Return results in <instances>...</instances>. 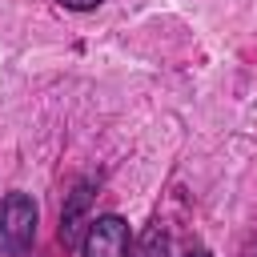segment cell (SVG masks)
Here are the masks:
<instances>
[{"instance_id":"1","label":"cell","mask_w":257,"mask_h":257,"mask_svg":"<svg viewBox=\"0 0 257 257\" xmlns=\"http://www.w3.org/2000/svg\"><path fill=\"white\" fill-rule=\"evenodd\" d=\"M32 241H36V201L28 193L12 189L0 201V249L20 257L32 249Z\"/></svg>"},{"instance_id":"6","label":"cell","mask_w":257,"mask_h":257,"mask_svg":"<svg viewBox=\"0 0 257 257\" xmlns=\"http://www.w3.org/2000/svg\"><path fill=\"white\" fill-rule=\"evenodd\" d=\"M249 257H257V225H253V245H249Z\"/></svg>"},{"instance_id":"7","label":"cell","mask_w":257,"mask_h":257,"mask_svg":"<svg viewBox=\"0 0 257 257\" xmlns=\"http://www.w3.org/2000/svg\"><path fill=\"white\" fill-rule=\"evenodd\" d=\"M185 257H213L209 249H193V253H185Z\"/></svg>"},{"instance_id":"5","label":"cell","mask_w":257,"mask_h":257,"mask_svg":"<svg viewBox=\"0 0 257 257\" xmlns=\"http://www.w3.org/2000/svg\"><path fill=\"white\" fill-rule=\"evenodd\" d=\"M56 4H64V8H72V12H92V8H100L104 0H56Z\"/></svg>"},{"instance_id":"4","label":"cell","mask_w":257,"mask_h":257,"mask_svg":"<svg viewBox=\"0 0 257 257\" xmlns=\"http://www.w3.org/2000/svg\"><path fill=\"white\" fill-rule=\"evenodd\" d=\"M128 257H169V233H165L161 225H149V229L137 237V245H133Z\"/></svg>"},{"instance_id":"2","label":"cell","mask_w":257,"mask_h":257,"mask_svg":"<svg viewBox=\"0 0 257 257\" xmlns=\"http://www.w3.org/2000/svg\"><path fill=\"white\" fill-rule=\"evenodd\" d=\"M133 245H128V225L124 217L116 213H104L88 225L84 241H80V257H128Z\"/></svg>"},{"instance_id":"3","label":"cell","mask_w":257,"mask_h":257,"mask_svg":"<svg viewBox=\"0 0 257 257\" xmlns=\"http://www.w3.org/2000/svg\"><path fill=\"white\" fill-rule=\"evenodd\" d=\"M88 209H92V185L88 181H76L72 193L64 197V209H60V245L64 249H80L84 233H88Z\"/></svg>"}]
</instances>
